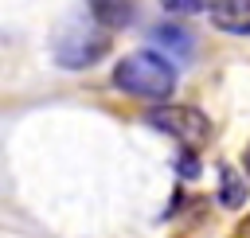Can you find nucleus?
I'll return each instance as SVG.
<instances>
[{
  "label": "nucleus",
  "instance_id": "f257e3e1",
  "mask_svg": "<svg viewBox=\"0 0 250 238\" xmlns=\"http://www.w3.org/2000/svg\"><path fill=\"white\" fill-rule=\"evenodd\" d=\"M113 86L129 98H145V101H164L176 90V66L160 55V51H133L125 59H117L113 66Z\"/></svg>",
  "mask_w": 250,
  "mask_h": 238
},
{
  "label": "nucleus",
  "instance_id": "f03ea898",
  "mask_svg": "<svg viewBox=\"0 0 250 238\" xmlns=\"http://www.w3.org/2000/svg\"><path fill=\"white\" fill-rule=\"evenodd\" d=\"M109 51V27H102L94 16L90 20H66V27L55 39V62L66 70H82L98 62Z\"/></svg>",
  "mask_w": 250,
  "mask_h": 238
},
{
  "label": "nucleus",
  "instance_id": "7ed1b4c3",
  "mask_svg": "<svg viewBox=\"0 0 250 238\" xmlns=\"http://www.w3.org/2000/svg\"><path fill=\"white\" fill-rule=\"evenodd\" d=\"M145 121L152 125V129H160V133H168L172 140H180L184 148H203L207 140H211V121H207V113H199L195 105H156V109H148L145 113Z\"/></svg>",
  "mask_w": 250,
  "mask_h": 238
},
{
  "label": "nucleus",
  "instance_id": "20e7f679",
  "mask_svg": "<svg viewBox=\"0 0 250 238\" xmlns=\"http://www.w3.org/2000/svg\"><path fill=\"white\" fill-rule=\"evenodd\" d=\"M207 16L227 35H250V0H211Z\"/></svg>",
  "mask_w": 250,
  "mask_h": 238
},
{
  "label": "nucleus",
  "instance_id": "39448f33",
  "mask_svg": "<svg viewBox=\"0 0 250 238\" xmlns=\"http://www.w3.org/2000/svg\"><path fill=\"white\" fill-rule=\"evenodd\" d=\"M86 8H90V16H94L102 27H109V31L129 27L133 16H137V0H86Z\"/></svg>",
  "mask_w": 250,
  "mask_h": 238
},
{
  "label": "nucleus",
  "instance_id": "423d86ee",
  "mask_svg": "<svg viewBox=\"0 0 250 238\" xmlns=\"http://www.w3.org/2000/svg\"><path fill=\"white\" fill-rule=\"evenodd\" d=\"M219 199H223V207H230V211H238L242 207V199H246V187L250 183H242V176L230 168V164H219Z\"/></svg>",
  "mask_w": 250,
  "mask_h": 238
},
{
  "label": "nucleus",
  "instance_id": "0eeeda50",
  "mask_svg": "<svg viewBox=\"0 0 250 238\" xmlns=\"http://www.w3.org/2000/svg\"><path fill=\"white\" fill-rule=\"evenodd\" d=\"M152 39H156V47H172L176 55H191V39H184V31H180V27H172V23L156 27V31H152Z\"/></svg>",
  "mask_w": 250,
  "mask_h": 238
},
{
  "label": "nucleus",
  "instance_id": "6e6552de",
  "mask_svg": "<svg viewBox=\"0 0 250 238\" xmlns=\"http://www.w3.org/2000/svg\"><path fill=\"white\" fill-rule=\"evenodd\" d=\"M160 8L172 12V16H195V12H203L207 4H203V0H160Z\"/></svg>",
  "mask_w": 250,
  "mask_h": 238
},
{
  "label": "nucleus",
  "instance_id": "1a4fd4ad",
  "mask_svg": "<svg viewBox=\"0 0 250 238\" xmlns=\"http://www.w3.org/2000/svg\"><path fill=\"white\" fill-rule=\"evenodd\" d=\"M176 168H180V176H195V172H199V160H195V152L188 148V156H180V164H176Z\"/></svg>",
  "mask_w": 250,
  "mask_h": 238
},
{
  "label": "nucleus",
  "instance_id": "9d476101",
  "mask_svg": "<svg viewBox=\"0 0 250 238\" xmlns=\"http://www.w3.org/2000/svg\"><path fill=\"white\" fill-rule=\"evenodd\" d=\"M242 164H246V179H250V144H246V152H242Z\"/></svg>",
  "mask_w": 250,
  "mask_h": 238
}]
</instances>
